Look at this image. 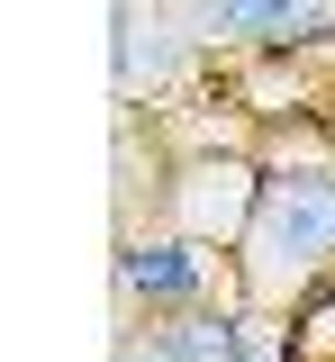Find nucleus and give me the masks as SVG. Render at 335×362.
Masks as SVG:
<instances>
[{
	"label": "nucleus",
	"mask_w": 335,
	"mask_h": 362,
	"mask_svg": "<svg viewBox=\"0 0 335 362\" xmlns=\"http://www.w3.org/2000/svg\"><path fill=\"white\" fill-rule=\"evenodd\" d=\"M227 272H236V308L263 326L299 317L308 299L335 290V154L327 145L263 163V190H254V218H245Z\"/></svg>",
	"instance_id": "nucleus-1"
},
{
	"label": "nucleus",
	"mask_w": 335,
	"mask_h": 362,
	"mask_svg": "<svg viewBox=\"0 0 335 362\" xmlns=\"http://www.w3.org/2000/svg\"><path fill=\"white\" fill-rule=\"evenodd\" d=\"M254 190H263V163H245V154H199V163H182V173L163 181V235H182V245H199V254H236L245 218H254Z\"/></svg>",
	"instance_id": "nucleus-2"
},
{
	"label": "nucleus",
	"mask_w": 335,
	"mask_h": 362,
	"mask_svg": "<svg viewBox=\"0 0 335 362\" xmlns=\"http://www.w3.org/2000/svg\"><path fill=\"white\" fill-rule=\"evenodd\" d=\"M118 290L145 299V317H182V308L218 299V263L199 245H182V235H127L118 245Z\"/></svg>",
	"instance_id": "nucleus-3"
},
{
	"label": "nucleus",
	"mask_w": 335,
	"mask_h": 362,
	"mask_svg": "<svg viewBox=\"0 0 335 362\" xmlns=\"http://www.w3.org/2000/svg\"><path fill=\"white\" fill-rule=\"evenodd\" d=\"M335 0H191V37L208 45H308Z\"/></svg>",
	"instance_id": "nucleus-4"
},
{
	"label": "nucleus",
	"mask_w": 335,
	"mask_h": 362,
	"mask_svg": "<svg viewBox=\"0 0 335 362\" xmlns=\"http://www.w3.org/2000/svg\"><path fill=\"white\" fill-rule=\"evenodd\" d=\"M154 362H254L263 354V317H245V308H182V317H154Z\"/></svg>",
	"instance_id": "nucleus-5"
},
{
	"label": "nucleus",
	"mask_w": 335,
	"mask_h": 362,
	"mask_svg": "<svg viewBox=\"0 0 335 362\" xmlns=\"http://www.w3.org/2000/svg\"><path fill=\"white\" fill-rule=\"evenodd\" d=\"M118 362H154V344H118Z\"/></svg>",
	"instance_id": "nucleus-6"
},
{
	"label": "nucleus",
	"mask_w": 335,
	"mask_h": 362,
	"mask_svg": "<svg viewBox=\"0 0 335 362\" xmlns=\"http://www.w3.org/2000/svg\"><path fill=\"white\" fill-rule=\"evenodd\" d=\"M327 127H335V109H327Z\"/></svg>",
	"instance_id": "nucleus-7"
}]
</instances>
